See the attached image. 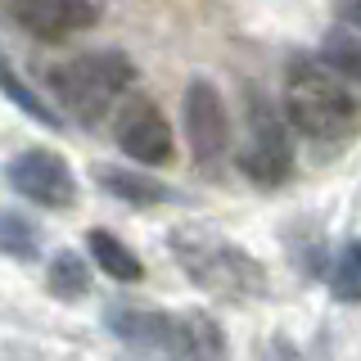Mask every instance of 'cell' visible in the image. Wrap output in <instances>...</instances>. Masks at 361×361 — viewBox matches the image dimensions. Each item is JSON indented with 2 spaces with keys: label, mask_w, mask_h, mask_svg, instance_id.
Masks as SVG:
<instances>
[{
  "label": "cell",
  "mask_w": 361,
  "mask_h": 361,
  "mask_svg": "<svg viewBox=\"0 0 361 361\" xmlns=\"http://www.w3.org/2000/svg\"><path fill=\"white\" fill-rule=\"evenodd\" d=\"M338 82H361V32L338 27L321 41V54H316Z\"/></svg>",
  "instance_id": "15"
},
{
  "label": "cell",
  "mask_w": 361,
  "mask_h": 361,
  "mask_svg": "<svg viewBox=\"0 0 361 361\" xmlns=\"http://www.w3.org/2000/svg\"><path fill=\"white\" fill-rule=\"evenodd\" d=\"M285 122L307 140H343L357 127V99L321 59H293L285 73Z\"/></svg>",
  "instance_id": "2"
},
{
  "label": "cell",
  "mask_w": 361,
  "mask_h": 361,
  "mask_svg": "<svg viewBox=\"0 0 361 361\" xmlns=\"http://www.w3.org/2000/svg\"><path fill=\"white\" fill-rule=\"evenodd\" d=\"M0 95H5L18 113H27L32 122H41V127H50V131H59V127H63V118H54V109L45 104L37 90H32V86L18 77V68L9 63V54H5V50H0Z\"/></svg>",
  "instance_id": "13"
},
{
  "label": "cell",
  "mask_w": 361,
  "mask_h": 361,
  "mask_svg": "<svg viewBox=\"0 0 361 361\" xmlns=\"http://www.w3.org/2000/svg\"><path fill=\"white\" fill-rule=\"evenodd\" d=\"M0 248L14 253V257H32V253H37V231H32V221L0 217Z\"/></svg>",
  "instance_id": "17"
},
{
  "label": "cell",
  "mask_w": 361,
  "mask_h": 361,
  "mask_svg": "<svg viewBox=\"0 0 361 361\" xmlns=\"http://www.w3.org/2000/svg\"><path fill=\"white\" fill-rule=\"evenodd\" d=\"M95 180L109 190L113 199L135 203V208H154V203H172V185L140 172H127V167H95Z\"/></svg>",
  "instance_id": "11"
},
{
  "label": "cell",
  "mask_w": 361,
  "mask_h": 361,
  "mask_svg": "<svg viewBox=\"0 0 361 361\" xmlns=\"http://www.w3.org/2000/svg\"><path fill=\"white\" fill-rule=\"evenodd\" d=\"M104 325L122 338V343H131V348H158V353L167 348V334H172V316H167V312L131 307V302L109 307L104 312Z\"/></svg>",
  "instance_id": "10"
},
{
  "label": "cell",
  "mask_w": 361,
  "mask_h": 361,
  "mask_svg": "<svg viewBox=\"0 0 361 361\" xmlns=\"http://www.w3.org/2000/svg\"><path fill=\"white\" fill-rule=\"evenodd\" d=\"M118 149L140 167H163L176 158V135H172V122L158 113L154 99H131L127 109L118 113Z\"/></svg>",
  "instance_id": "7"
},
{
  "label": "cell",
  "mask_w": 361,
  "mask_h": 361,
  "mask_svg": "<svg viewBox=\"0 0 361 361\" xmlns=\"http://www.w3.org/2000/svg\"><path fill=\"white\" fill-rule=\"evenodd\" d=\"M45 285H50L54 298L63 302H77L90 293V267L82 253H73V248H59V253L50 257V267H45Z\"/></svg>",
  "instance_id": "14"
},
{
  "label": "cell",
  "mask_w": 361,
  "mask_h": 361,
  "mask_svg": "<svg viewBox=\"0 0 361 361\" xmlns=\"http://www.w3.org/2000/svg\"><path fill=\"white\" fill-rule=\"evenodd\" d=\"M343 27L361 32V0H343Z\"/></svg>",
  "instance_id": "18"
},
{
  "label": "cell",
  "mask_w": 361,
  "mask_h": 361,
  "mask_svg": "<svg viewBox=\"0 0 361 361\" xmlns=\"http://www.w3.org/2000/svg\"><path fill=\"white\" fill-rule=\"evenodd\" d=\"M9 18L37 41H68L99 23L95 0H9Z\"/></svg>",
  "instance_id": "8"
},
{
  "label": "cell",
  "mask_w": 361,
  "mask_h": 361,
  "mask_svg": "<svg viewBox=\"0 0 361 361\" xmlns=\"http://www.w3.org/2000/svg\"><path fill=\"white\" fill-rule=\"evenodd\" d=\"M180 127H185V140H190V154L199 163H217L231 145V113H226V99L217 82L208 77H195L180 95Z\"/></svg>",
  "instance_id": "5"
},
{
  "label": "cell",
  "mask_w": 361,
  "mask_h": 361,
  "mask_svg": "<svg viewBox=\"0 0 361 361\" xmlns=\"http://www.w3.org/2000/svg\"><path fill=\"white\" fill-rule=\"evenodd\" d=\"M163 353L167 361H226V334L208 312H180L172 316Z\"/></svg>",
  "instance_id": "9"
},
{
  "label": "cell",
  "mask_w": 361,
  "mask_h": 361,
  "mask_svg": "<svg viewBox=\"0 0 361 361\" xmlns=\"http://www.w3.org/2000/svg\"><path fill=\"white\" fill-rule=\"evenodd\" d=\"M172 253L180 271L195 280L199 289L221 293V298H253V293L267 289V276L244 248L217 240V235L203 231H176L172 235Z\"/></svg>",
  "instance_id": "3"
},
{
  "label": "cell",
  "mask_w": 361,
  "mask_h": 361,
  "mask_svg": "<svg viewBox=\"0 0 361 361\" xmlns=\"http://www.w3.org/2000/svg\"><path fill=\"white\" fill-rule=\"evenodd\" d=\"M9 185L37 208H73L77 203V176L59 154L50 149H23L14 163L5 167Z\"/></svg>",
  "instance_id": "6"
},
{
  "label": "cell",
  "mask_w": 361,
  "mask_h": 361,
  "mask_svg": "<svg viewBox=\"0 0 361 361\" xmlns=\"http://www.w3.org/2000/svg\"><path fill=\"white\" fill-rule=\"evenodd\" d=\"M330 293L338 302H361V240H353L330 267Z\"/></svg>",
  "instance_id": "16"
},
{
  "label": "cell",
  "mask_w": 361,
  "mask_h": 361,
  "mask_svg": "<svg viewBox=\"0 0 361 361\" xmlns=\"http://www.w3.org/2000/svg\"><path fill=\"white\" fill-rule=\"evenodd\" d=\"M240 172L253 185H285L293 176V145L289 131L276 113L267 109V99L248 95V140L240 149Z\"/></svg>",
  "instance_id": "4"
},
{
  "label": "cell",
  "mask_w": 361,
  "mask_h": 361,
  "mask_svg": "<svg viewBox=\"0 0 361 361\" xmlns=\"http://www.w3.org/2000/svg\"><path fill=\"white\" fill-rule=\"evenodd\" d=\"M54 99L68 118H77L82 127H95L104 113L118 104V95L135 82V63L122 50H86L73 59L45 68Z\"/></svg>",
  "instance_id": "1"
},
{
  "label": "cell",
  "mask_w": 361,
  "mask_h": 361,
  "mask_svg": "<svg viewBox=\"0 0 361 361\" xmlns=\"http://www.w3.org/2000/svg\"><path fill=\"white\" fill-rule=\"evenodd\" d=\"M86 248H90V262L104 271V276L122 280V285H135V280L145 276L140 257H135L131 248L118 240V235H109V231H90V235H86Z\"/></svg>",
  "instance_id": "12"
}]
</instances>
